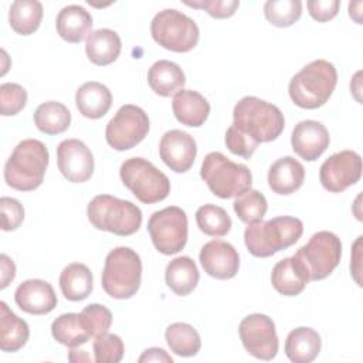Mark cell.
I'll return each mask as SVG.
<instances>
[{
	"mask_svg": "<svg viewBox=\"0 0 363 363\" xmlns=\"http://www.w3.org/2000/svg\"><path fill=\"white\" fill-rule=\"evenodd\" d=\"M233 126L259 145L272 142L282 133L285 118L278 106L248 95L235 104Z\"/></svg>",
	"mask_w": 363,
	"mask_h": 363,
	"instance_id": "obj_1",
	"label": "cell"
},
{
	"mask_svg": "<svg viewBox=\"0 0 363 363\" xmlns=\"http://www.w3.org/2000/svg\"><path fill=\"white\" fill-rule=\"evenodd\" d=\"M303 233V223L291 216H279L267 221L248 224L244 242L251 255L267 258L294 245Z\"/></svg>",
	"mask_w": 363,
	"mask_h": 363,
	"instance_id": "obj_2",
	"label": "cell"
},
{
	"mask_svg": "<svg viewBox=\"0 0 363 363\" xmlns=\"http://www.w3.org/2000/svg\"><path fill=\"white\" fill-rule=\"evenodd\" d=\"M336 84L335 65L326 60H315L291 78L288 92L296 106L316 109L329 101Z\"/></svg>",
	"mask_w": 363,
	"mask_h": 363,
	"instance_id": "obj_3",
	"label": "cell"
},
{
	"mask_svg": "<svg viewBox=\"0 0 363 363\" xmlns=\"http://www.w3.org/2000/svg\"><path fill=\"white\" fill-rule=\"evenodd\" d=\"M47 146L37 139L21 140L4 164L7 186L20 191H31L41 186L48 167Z\"/></svg>",
	"mask_w": 363,
	"mask_h": 363,
	"instance_id": "obj_4",
	"label": "cell"
},
{
	"mask_svg": "<svg viewBox=\"0 0 363 363\" xmlns=\"http://www.w3.org/2000/svg\"><path fill=\"white\" fill-rule=\"evenodd\" d=\"M86 214L95 228L121 237L135 234L142 225L140 208L132 201L111 194L95 196L88 204Z\"/></svg>",
	"mask_w": 363,
	"mask_h": 363,
	"instance_id": "obj_5",
	"label": "cell"
},
{
	"mask_svg": "<svg viewBox=\"0 0 363 363\" xmlns=\"http://www.w3.org/2000/svg\"><path fill=\"white\" fill-rule=\"evenodd\" d=\"M102 288L115 299H129L140 288L142 261L129 247H116L108 252L102 271Z\"/></svg>",
	"mask_w": 363,
	"mask_h": 363,
	"instance_id": "obj_6",
	"label": "cell"
},
{
	"mask_svg": "<svg viewBox=\"0 0 363 363\" xmlns=\"http://www.w3.org/2000/svg\"><path fill=\"white\" fill-rule=\"evenodd\" d=\"M200 176L210 191L220 199L238 197L251 189L252 174L245 164L234 163L220 152H210L203 159Z\"/></svg>",
	"mask_w": 363,
	"mask_h": 363,
	"instance_id": "obj_7",
	"label": "cell"
},
{
	"mask_svg": "<svg viewBox=\"0 0 363 363\" xmlns=\"http://www.w3.org/2000/svg\"><path fill=\"white\" fill-rule=\"evenodd\" d=\"M119 174L122 183L145 204L159 203L170 193V182L167 176L143 157H130L125 160Z\"/></svg>",
	"mask_w": 363,
	"mask_h": 363,
	"instance_id": "obj_8",
	"label": "cell"
},
{
	"mask_svg": "<svg viewBox=\"0 0 363 363\" xmlns=\"http://www.w3.org/2000/svg\"><path fill=\"white\" fill-rule=\"evenodd\" d=\"M150 33L160 47L173 52L193 50L200 37L196 21L176 9L159 11L150 23Z\"/></svg>",
	"mask_w": 363,
	"mask_h": 363,
	"instance_id": "obj_9",
	"label": "cell"
},
{
	"mask_svg": "<svg viewBox=\"0 0 363 363\" xmlns=\"http://www.w3.org/2000/svg\"><path fill=\"white\" fill-rule=\"evenodd\" d=\"M294 257L303 267L309 281L325 279L339 265L342 242L330 231H318L302 245Z\"/></svg>",
	"mask_w": 363,
	"mask_h": 363,
	"instance_id": "obj_10",
	"label": "cell"
},
{
	"mask_svg": "<svg viewBox=\"0 0 363 363\" xmlns=\"http://www.w3.org/2000/svg\"><path fill=\"white\" fill-rule=\"evenodd\" d=\"M147 231L159 252L164 255L177 254L187 242V216L184 210L177 206L164 207L150 216L147 221Z\"/></svg>",
	"mask_w": 363,
	"mask_h": 363,
	"instance_id": "obj_11",
	"label": "cell"
},
{
	"mask_svg": "<svg viewBox=\"0 0 363 363\" xmlns=\"http://www.w3.org/2000/svg\"><path fill=\"white\" fill-rule=\"evenodd\" d=\"M149 128L147 113L136 105L126 104L108 122L105 139L115 150H129L146 138Z\"/></svg>",
	"mask_w": 363,
	"mask_h": 363,
	"instance_id": "obj_12",
	"label": "cell"
},
{
	"mask_svg": "<svg viewBox=\"0 0 363 363\" xmlns=\"http://www.w3.org/2000/svg\"><path fill=\"white\" fill-rule=\"evenodd\" d=\"M240 339L245 350L259 360H272L279 349L274 320L262 313L245 316L238 326Z\"/></svg>",
	"mask_w": 363,
	"mask_h": 363,
	"instance_id": "obj_13",
	"label": "cell"
},
{
	"mask_svg": "<svg viewBox=\"0 0 363 363\" xmlns=\"http://www.w3.org/2000/svg\"><path fill=\"white\" fill-rule=\"evenodd\" d=\"M362 177V157L354 150H340L329 156L319 169V180L330 193H342Z\"/></svg>",
	"mask_w": 363,
	"mask_h": 363,
	"instance_id": "obj_14",
	"label": "cell"
},
{
	"mask_svg": "<svg viewBox=\"0 0 363 363\" xmlns=\"http://www.w3.org/2000/svg\"><path fill=\"white\" fill-rule=\"evenodd\" d=\"M57 164L62 176L71 183L89 180L95 167L92 152L79 139H65L58 145Z\"/></svg>",
	"mask_w": 363,
	"mask_h": 363,
	"instance_id": "obj_15",
	"label": "cell"
},
{
	"mask_svg": "<svg viewBox=\"0 0 363 363\" xmlns=\"http://www.w3.org/2000/svg\"><path fill=\"white\" fill-rule=\"evenodd\" d=\"M159 155L170 170L184 173L194 163L197 143L190 133L180 129H172L162 136L159 143Z\"/></svg>",
	"mask_w": 363,
	"mask_h": 363,
	"instance_id": "obj_16",
	"label": "cell"
},
{
	"mask_svg": "<svg viewBox=\"0 0 363 363\" xmlns=\"http://www.w3.org/2000/svg\"><path fill=\"white\" fill-rule=\"evenodd\" d=\"M200 264L210 277L216 279H231L240 268V255L237 250L225 241L211 240L200 250Z\"/></svg>",
	"mask_w": 363,
	"mask_h": 363,
	"instance_id": "obj_17",
	"label": "cell"
},
{
	"mask_svg": "<svg viewBox=\"0 0 363 363\" xmlns=\"http://www.w3.org/2000/svg\"><path fill=\"white\" fill-rule=\"evenodd\" d=\"M330 143V136L325 125L318 121L306 119L295 125L291 135L294 152L306 162L316 160Z\"/></svg>",
	"mask_w": 363,
	"mask_h": 363,
	"instance_id": "obj_18",
	"label": "cell"
},
{
	"mask_svg": "<svg viewBox=\"0 0 363 363\" xmlns=\"http://www.w3.org/2000/svg\"><path fill=\"white\" fill-rule=\"evenodd\" d=\"M17 306L31 315H45L57 306V295L51 284L43 279H27L21 282L16 292Z\"/></svg>",
	"mask_w": 363,
	"mask_h": 363,
	"instance_id": "obj_19",
	"label": "cell"
},
{
	"mask_svg": "<svg viewBox=\"0 0 363 363\" xmlns=\"http://www.w3.org/2000/svg\"><path fill=\"white\" fill-rule=\"evenodd\" d=\"M305 180V169L301 162L292 156H284L275 160L268 170L269 189L277 194L295 193Z\"/></svg>",
	"mask_w": 363,
	"mask_h": 363,
	"instance_id": "obj_20",
	"label": "cell"
},
{
	"mask_svg": "<svg viewBox=\"0 0 363 363\" xmlns=\"http://www.w3.org/2000/svg\"><path fill=\"white\" fill-rule=\"evenodd\" d=\"M172 109L182 125L199 128L208 118L210 104L197 91L182 89L173 96Z\"/></svg>",
	"mask_w": 363,
	"mask_h": 363,
	"instance_id": "obj_21",
	"label": "cell"
},
{
	"mask_svg": "<svg viewBox=\"0 0 363 363\" xmlns=\"http://www.w3.org/2000/svg\"><path fill=\"white\" fill-rule=\"evenodd\" d=\"M308 282L309 278L303 267L294 255L278 261L272 268L271 284L284 296L299 295Z\"/></svg>",
	"mask_w": 363,
	"mask_h": 363,
	"instance_id": "obj_22",
	"label": "cell"
},
{
	"mask_svg": "<svg viewBox=\"0 0 363 363\" xmlns=\"http://www.w3.org/2000/svg\"><path fill=\"white\" fill-rule=\"evenodd\" d=\"M55 27L62 40L77 44L89 35L92 28V17L82 6L69 4L61 9V11L57 14Z\"/></svg>",
	"mask_w": 363,
	"mask_h": 363,
	"instance_id": "obj_23",
	"label": "cell"
},
{
	"mask_svg": "<svg viewBox=\"0 0 363 363\" xmlns=\"http://www.w3.org/2000/svg\"><path fill=\"white\" fill-rule=\"evenodd\" d=\"M75 105L79 113L85 118L99 119L111 109L112 94L104 84L89 81L77 89Z\"/></svg>",
	"mask_w": 363,
	"mask_h": 363,
	"instance_id": "obj_24",
	"label": "cell"
},
{
	"mask_svg": "<svg viewBox=\"0 0 363 363\" xmlns=\"http://www.w3.org/2000/svg\"><path fill=\"white\" fill-rule=\"evenodd\" d=\"M121 50V37L111 28H99L91 31L85 41V52L88 60L99 67L112 64L119 57Z\"/></svg>",
	"mask_w": 363,
	"mask_h": 363,
	"instance_id": "obj_25",
	"label": "cell"
},
{
	"mask_svg": "<svg viewBox=\"0 0 363 363\" xmlns=\"http://www.w3.org/2000/svg\"><path fill=\"white\" fill-rule=\"evenodd\" d=\"M320 335L306 326L291 330L285 339V354L294 363H309L315 360L320 352Z\"/></svg>",
	"mask_w": 363,
	"mask_h": 363,
	"instance_id": "obj_26",
	"label": "cell"
},
{
	"mask_svg": "<svg viewBox=\"0 0 363 363\" xmlns=\"http://www.w3.org/2000/svg\"><path fill=\"white\" fill-rule=\"evenodd\" d=\"M147 82L155 94L160 96H174L183 89L186 77L183 69L176 62L159 60L149 68Z\"/></svg>",
	"mask_w": 363,
	"mask_h": 363,
	"instance_id": "obj_27",
	"label": "cell"
},
{
	"mask_svg": "<svg viewBox=\"0 0 363 363\" xmlns=\"http://www.w3.org/2000/svg\"><path fill=\"white\" fill-rule=\"evenodd\" d=\"M200 274L196 262L187 257H177L166 265V285L179 296H186L197 286Z\"/></svg>",
	"mask_w": 363,
	"mask_h": 363,
	"instance_id": "obj_28",
	"label": "cell"
},
{
	"mask_svg": "<svg viewBox=\"0 0 363 363\" xmlns=\"http://www.w3.org/2000/svg\"><path fill=\"white\" fill-rule=\"evenodd\" d=\"M30 337V329L24 319L10 311L6 302H0V349L3 352L20 350Z\"/></svg>",
	"mask_w": 363,
	"mask_h": 363,
	"instance_id": "obj_29",
	"label": "cell"
},
{
	"mask_svg": "<svg viewBox=\"0 0 363 363\" xmlns=\"http://www.w3.org/2000/svg\"><path fill=\"white\" fill-rule=\"evenodd\" d=\"M91 269L81 262L67 265L60 275V288L65 299L78 302L89 296L94 288Z\"/></svg>",
	"mask_w": 363,
	"mask_h": 363,
	"instance_id": "obj_30",
	"label": "cell"
},
{
	"mask_svg": "<svg viewBox=\"0 0 363 363\" xmlns=\"http://www.w3.org/2000/svg\"><path fill=\"white\" fill-rule=\"evenodd\" d=\"M43 13V4L37 0H16L9 10L10 27L17 34L30 35L38 30Z\"/></svg>",
	"mask_w": 363,
	"mask_h": 363,
	"instance_id": "obj_31",
	"label": "cell"
},
{
	"mask_svg": "<svg viewBox=\"0 0 363 363\" xmlns=\"http://www.w3.org/2000/svg\"><path fill=\"white\" fill-rule=\"evenodd\" d=\"M34 123L45 135H58L69 128L71 112L61 102H43L34 112Z\"/></svg>",
	"mask_w": 363,
	"mask_h": 363,
	"instance_id": "obj_32",
	"label": "cell"
},
{
	"mask_svg": "<svg viewBox=\"0 0 363 363\" xmlns=\"http://www.w3.org/2000/svg\"><path fill=\"white\" fill-rule=\"evenodd\" d=\"M166 342L170 350L182 357H190L199 353L201 347V339L199 332L189 323L176 322L166 328Z\"/></svg>",
	"mask_w": 363,
	"mask_h": 363,
	"instance_id": "obj_33",
	"label": "cell"
},
{
	"mask_svg": "<svg viewBox=\"0 0 363 363\" xmlns=\"http://www.w3.org/2000/svg\"><path fill=\"white\" fill-rule=\"evenodd\" d=\"M51 333L58 343L69 349L85 345L91 337L81 323L79 313L60 315L51 325Z\"/></svg>",
	"mask_w": 363,
	"mask_h": 363,
	"instance_id": "obj_34",
	"label": "cell"
},
{
	"mask_svg": "<svg viewBox=\"0 0 363 363\" xmlns=\"http://www.w3.org/2000/svg\"><path fill=\"white\" fill-rule=\"evenodd\" d=\"M196 223L201 233L210 237H224L231 230L228 213L216 204H204L196 211Z\"/></svg>",
	"mask_w": 363,
	"mask_h": 363,
	"instance_id": "obj_35",
	"label": "cell"
},
{
	"mask_svg": "<svg viewBox=\"0 0 363 363\" xmlns=\"http://www.w3.org/2000/svg\"><path fill=\"white\" fill-rule=\"evenodd\" d=\"M233 207L242 223L252 224L264 218L268 210V203L262 193L250 189L235 199Z\"/></svg>",
	"mask_w": 363,
	"mask_h": 363,
	"instance_id": "obj_36",
	"label": "cell"
},
{
	"mask_svg": "<svg viewBox=\"0 0 363 363\" xmlns=\"http://www.w3.org/2000/svg\"><path fill=\"white\" fill-rule=\"evenodd\" d=\"M265 18L275 27H289L302 14L301 0H268L264 4Z\"/></svg>",
	"mask_w": 363,
	"mask_h": 363,
	"instance_id": "obj_37",
	"label": "cell"
},
{
	"mask_svg": "<svg viewBox=\"0 0 363 363\" xmlns=\"http://www.w3.org/2000/svg\"><path fill=\"white\" fill-rule=\"evenodd\" d=\"M81 323L84 329L94 337H98L108 332L112 325V313L111 311L101 303H89L86 305L81 313Z\"/></svg>",
	"mask_w": 363,
	"mask_h": 363,
	"instance_id": "obj_38",
	"label": "cell"
},
{
	"mask_svg": "<svg viewBox=\"0 0 363 363\" xmlns=\"http://www.w3.org/2000/svg\"><path fill=\"white\" fill-rule=\"evenodd\" d=\"M94 362L96 363H118L122 360L125 346L122 339L113 333H104L98 336L94 343Z\"/></svg>",
	"mask_w": 363,
	"mask_h": 363,
	"instance_id": "obj_39",
	"label": "cell"
},
{
	"mask_svg": "<svg viewBox=\"0 0 363 363\" xmlns=\"http://www.w3.org/2000/svg\"><path fill=\"white\" fill-rule=\"evenodd\" d=\"M27 104V91L14 82H4L0 86V112L3 116L17 115Z\"/></svg>",
	"mask_w": 363,
	"mask_h": 363,
	"instance_id": "obj_40",
	"label": "cell"
},
{
	"mask_svg": "<svg viewBox=\"0 0 363 363\" xmlns=\"http://www.w3.org/2000/svg\"><path fill=\"white\" fill-rule=\"evenodd\" d=\"M224 142H225V146L228 147V150L231 153H234L237 156H241L244 159H250L258 147V143L251 140L247 135L240 132L233 125L227 129Z\"/></svg>",
	"mask_w": 363,
	"mask_h": 363,
	"instance_id": "obj_41",
	"label": "cell"
},
{
	"mask_svg": "<svg viewBox=\"0 0 363 363\" xmlns=\"http://www.w3.org/2000/svg\"><path fill=\"white\" fill-rule=\"evenodd\" d=\"M0 211H1V230L13 231L17 230L24 220V208L18 200L11 197L0 199Z\"/></svg>",
	"mask_w": 363,
	"mask_h": 363,
	"instance_id": "obj_42",
	"label": "cell"
},
{
	"mask_svg": "<svg viewBox=\"0 0 363 363\" xmlns=\"http://www.w3.org/2000/svg\"><path fill=\"white\" fill-rule=\"evenodd\" d=\"M184 4L193 9L206 10L214 18H228L234 16L235 10L240 6L238 0H196L184 1Z\"/></svg>",
	"mask_w": 363,
	"mask_h": 363,
	"instance_id": "obj_43",
	"label": "cell"
},
{
	"mask_svg": "<svg viewBox=\"0 0 363 363\" xmlns=\"http://www.w3.org/2000/svg\"><path fill=\"white\" fill-rule=\"evenodd\" d=\"M306 6L313 20L325 23L337 16L340 1L339 0H309Z\"/></svg>",
	"mask_w": 363,
	"mask_h": 363,
	"instance_id": "obj_44",
	"label": "cell"
},
{
	"mask_svg": "<svg viewBox=\"0 0 363 363\" xmlns=\"http://www.w3.org/2000/svg\"><path fill=\"white\" fill-rule=\"evenodd\" d=\"M0 265H1L0 288L4 289L16 277V265H14L13 259L9 255H6V254L0 255Z\"/></svg>",
	"mask_w": 363,
	"mask_h": 363,
	"instance_id": "obj_45",
	"label": "cell"
},
{
	"mask_svg": "<svg viewBox=\"0 0 363 363\" xmlns=\"http://www.w3.org/2000/svg\"><path fill=\"white\" fill-rule=\"evenodd\" d=\"M139 362L140 363H143V362H166V363H173V359H172L170 354L166 353V350L159 349V347H150V349H146L140 354Z\"/></svg>",
	"mask_w": 363,
	"mask_h": 363,
	"instance_id": "obj_46",
	"label": "cell"
},
{
	"mask_svg": "<svg viewBox=\"0 0 363 363\" xmlns=\"http://www.w3.org/2000/svg\"><path fill=\"white\" fill-rule=\"evenodd\" d=\"M68 359L71 362H91L92 360L89 356L85 354V350H75L74 347H71Z\"/></svg>",
	"mask_w": 363,
	"mask_h": 363,
	"instance_id": "obj_47",
	"label": "cell"
}]
</instances>
